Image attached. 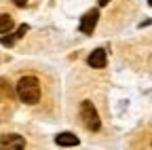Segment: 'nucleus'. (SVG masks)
Here are the masks:
<instances>
[{"instance_id": "nucleus-2", "label": "nucleus", "mask_w": 152, "mask_h": 150, "mask_svg": "<svg viewBox=\"0 0 152 150\" xmlns=\"http://www.w3.org/2000/svg\"><path fill=\"white\" fill-rule=\"evenodd\" d=\"M80 119H83V125L93 131V133H97V131L102 129V121H99V114H97V110H95L93 102L85 100L80 104Z\"/></svg>"}, {"instance_id": "nucleus-11", "label": "nucleus", "mask_w": 152, "mask_h": 150, "mask_svg": "<svg viewBox=\"0 0 152 150\" xmlns=\"http://www.w3.org/2000/svg\"><path fill=\"white\" fill-rule=\"evenodd\" d=\"M108 2H110V0H99V4H102V7H106Z\"/></svg>"}, {"instance_id": "nucleus-7", "label": "nucleus", "mask_w": 152, "mask_h": 150, "mask_svg": "<svg viewBox=\"0 0 152 150\" xmlns=\"http://www.w3.org/2000/svg\"><path fill=\"white\" fill-rule=\"evenodd\" d=\"M11 30H13V17L2 13L0 15V34H9Z\"/></svg>"}, {"instance_id": "nucleus-5", "label": "nucleus", "mask_w": 152, "mask_h": 150, "mask_svg": "<svg viewBox=\"0 0 152 150\" xmlns=\"http://www.w3.org/2000/svg\"><path fill=\"white\" fill-rule=\"evenodd\" d=\"M55 144L57 146H78L80 140L76 138L74 133H70V131H64V133H59V135L55 138Z\"/></svg>"}, {"instance_id": "nucleus-1", "label": "nucleus", "mask_w": 152, "mask_h": 150, "mask_svg": "<svg viewBox=\"0 0 152 150\" xmlns=\"http://www.w3.org/2000/svg\"><path fill=\"white\" fill-rule=\"evenodd\" d=\"M17 95L23 104H36L40 100V83L36 76H23L17 83Z\"/></svg>"}, {"instance_id": "nucleus-10", "label": "nucleus", "mask_w": 152, "mask_h": 150, "mask_svg": "<svg viewBox=\"0 0 152 150\" xmlns=\"http://www.w3.org/2000/svg\"><path fill=\"white\" fill-rule=\"evenodd\" d=\"M26 2H28V0H15V4H17V7H23Z\"/></svg>"}, {"instance_id": "nucleus-4", "label": "nucleus", "mask_w": 152, "mask_h": 150, "mask_svg": "<svg viewBox=\"0 0 152 150\" xmlns=\"http://www.w3.org/2000/svg\"><path fill=\"white\" fill-rule=\"evenodd\" d=\"M106 61H108V57H106V51H104V49H95L89 57H87V64H89L91 68H95V70L106 68Z\"/></svg>"}, {"instance_id": "nucleus-8", "label": "nucleus", "mask_w": 152, "mask_h": 150, "mask_svg": "<svg viewBox=\"0 0 152 150\" xmlns=\"http://www.w3.org/2000/svg\"><path fill=\"white\" fill-rule=\"evenodd\" d=\"M15 40H17V36H15V34H11V36H2V38H0V42H2L4 47H13Z\"/></svg>"}, {"instance_id": "nucleus-9", "label": "nucleus", "mask_w": 152, "mask_h": 150, "mask_svg": "<svg viewBox=\"0 0 152 150\" xmlns=\"http://www.w3.org/2000/svg\"><path fill=\"white\" fill-rule=\"evenodd\" d=\"M30 30V26L28 23H23V26H19V30L15 32V36H17V38H21V36H26V32Z\"/></svg>"}, {"instance_id": "nucleus-6", "label": "nucleus", "mask_w": 152, "mask_h": 150, "mask_svg": "<svg viewBox=\"0 0 152 150\" xmlns=\"http://www.w3.org/2000/svg\"><path fill=\"white\" fill-rule=\"evenodd\" d=\"M0 144H2L4 148H23L26 146V142H23L21 135H7V138L0 140Z\"/></svg>"}, {"instance_id": "nucleus-3", "label": "nucleus", "mask_w": 152, "mask_h": 150, "mask_svg": "<svg viewBox=\"0 0 152 150\" xmlns=\"http://www.w3.org/2000/svg\"><path fill=\"white\" fill-rule=\"evenodd\" d=\"M97 19H99V11L97 9H91L89 13H85V17L80 19V32L83 34H91L97 26Z\"/></svg>"}]
</instances>
